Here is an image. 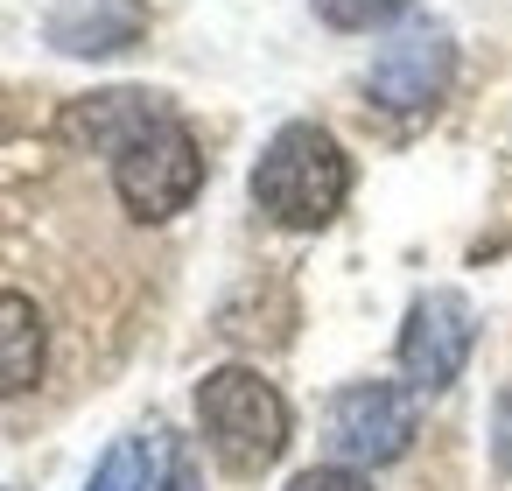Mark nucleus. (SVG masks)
<instances>
[{"label":"nucleus","instance_id":"obj_12","mask_svg":"<svg viewBox=\"0 0 512 491\" xmlns=\"http://www.w3.org/2000/svg\"><path fill=\"white\" fill-rule=\"evenodd\" d=\"M491 456H498V470L512 477V386H505L498 407H491Z\"/></svg>","mask_w":512,"mask_h":491},{"label":"nucleus","instance_id":"obj_14","mask_svg":"<svg viewBox=\"0 0 512 491\" xmlns=\"http://www.w3.org/2000/svg\"><path fill=\"white\" fill-rule=\"evenodd\" d=\"M0 491H8V484H0Z\"/></svg>","mask_w":512,"mask_h":491},{"label":"nucleus","instance_id":"obj_2","mask_svg":"<svg viewBox=\"0 0 512 491\" xmlns=\"http://www.w3.org/2000/svg\"><path fill=\"white\" fill-rule=\"evenodd\" d=\"M344 197H351V155L316 120L281 127L253 162V204L288 232H323L344 211Z\"/></svg>","mask_w":512,"mask_h":491},{"label":"nucleus","instance_id":"obj_7","mask_svg":"<svg viewBox=\"0 0 512 491\" xmlns=\"http://www.w3.org/2000/svg\"><path fill=\"white\" fill-rule=\"evenodd\" d=\"M141 36H148L141 0H64L50 15V43L71 57H113V50H134Z\"/></svg>","mask_w":512,"mask_h":491},{"label":"nucleus","instance_id":"obj_6","mask_svg":"<svg viewBox=\"0 0 512 491\" xmlns=\"http://www.w3.org/2000/svg\"><path fill=\"white\" fill-rule=\"evenodd\" d=\"M449 78H456V43H449L442 29H407V36H393V43L372 57L365 99H372L379 113H428V106L449 92Z\"/></svg>","mask_w":512,"mask_h":491},{"label":"nucleus","instance_id":"obj_5","mask_svg":"<svg viewBox=\"0 0 512 491\" xmlns=\"http://www.w3.org/2000/svg\"><path fill=\"white\" fill-rule=\"evenodd\" d=\"M330 449L344 456V463H393V456H407V442H414V393L407 386H393V379H358V386H344L337 400H330Z\"/></svg>","mask_w":512,"mask_h":491},{"label":"nucleus","instance_id":"obj_10","mask_svg":"<svg viewBox=\"0 0 512 491\" xmlns=\"http://www.w3.org/2000/svg\"><path fill=\"white\" fill-rule=\"evenodd\" d=\"M414 8V0H316V15L337 29V36H365V29H386Z\"/></svg>","mask_w":512,"mask_h":491},{"label":"nucleus","instance_id":"obj_3","mask_svg":"<svg viewBox=\"0 0 512 491\" xmlns=\"http://www.w3.org/2000/svg\"><path fill=\"white\" fill-rule=\"evenodd\" d=\"M197 428L232 477H260V470L281 463L295 414L274 393V379H260L253 365H218V372L197 379Z\"/></svg>","mask_w":512,"mask_h":491},{"label":"nucleus","instance_id":"obj_8","mask_svg":"<svg viewBox=\"0 0 512 491\" xmlns=\"http://www.w3.org/2000/svg\"><path fill=\"white\" fill-rule=\"evenodd\" d=\"M43 358H50V323L29 295L0 288V400H15L43 379Z\"/></svg>","mask_w":512,"mask_h":491},{"label":"nucleus","instance_id":"obj_9","mask_svg":"<svg viewBox=\"0 0 512 491\" xmlns=\"http://www.w3.org/2000/svg\"><path fill=\"white\" fill-rule=\"evenodd\" d=\"M148 484H155V442L148 435H120L99 456V470H92L85 491H148Z\"/></svg>","mask_w":512,"mask_h":491},{"label":"nucleus","instance_id":"obj_1","mask_svg":"<svg viewBox=\"0 0 512 491\" xmlns=\"http://www.w3.org/2000/svg\"><path fill=\"white\" fill-rule=\"evenodd\" d=\"M57 141L78 155H106L113 162V190L141 225H162L176 211H190V197L204 190V148L197 134L141 85H113L92 99H71L57 113Z\"/></svg>","mask_w":512,"mask_h":491},{"label":"nucleus","instance_id":"obj_11","mask_svg":"<svg viewBox=\"0 0 512 491\" xmlns=\"http://www.w3.org/2000/svg\"><path fill=\"white\" fill-rule=\"evenodd\" d=\"M288 491H372V484H365V470H351V463H316V470H302Z\"/></svg>","mask_w":512,"mask_h":491},{"label":"nucleus","instance_id":"obj_13","mask_svg":"<svg viewBox=\"0 0 512 491\" xmlns=\"http://www.w3.org/2000/svg\"><path fill=\"white\" fill-rule=\"evenodd\" d=\"M162 491H197V470H190V456H176V463H169V484H162Z\"/></svg>","mask_w":512,"mask_h":491},{"label":"nucleus","instance_id":"obj_4","mask_svg":"<svg viewBox=\"0 0 512 491\" xmlns=\"http://www.w3.org/2000/svg\"><path fill=\"white\" fill-rule=\"evenodd\" d=\"M470 344H477L470 302H463L456 288H428V295H414V309H407V323H400V379H407L414 393H442V386L463 372Z\"/></svg>","mask_w":512,"mask_h":491}]
</instances>
